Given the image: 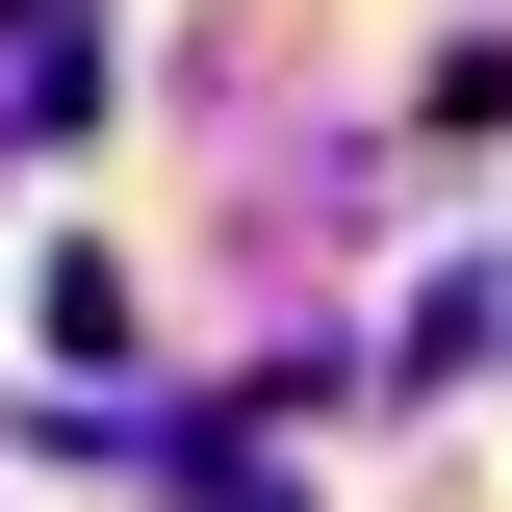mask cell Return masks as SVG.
Instances as JSON below:
<instances>
[{"label": "cell", "mask_w": 512, "mask_h": 512, "mask_svg": "<svg viewBox=\"0 0 512 512\" xmlns=\"http://www.w3.org/2000/svg\"><path fill=\"white\" fill-rule=\"evenodd\" d=\"M0 52H77V0H0Z\"/></svg>", "instance_id": "1"}]
</instances>
